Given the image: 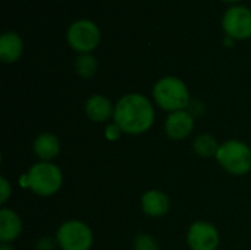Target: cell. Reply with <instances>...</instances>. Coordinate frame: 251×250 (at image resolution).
<instances>
[{
	"label": "cell",
	"mask_w": 251,
	"mask_h": 250,
	"mask_svg": "<svg viewBox=\"0 0 251 250\" xmlns=\"http://www.w3.org/2000/svg\"><path fill=\"white\" fill-rule=\"evenodd\" d=\"M156 111L153 102L141 93L124 94L115 103L113 119L124 134L141 136L153 127Z\"/></svg>",
	"instance_id": "1"
},
{
	"label": "cell",
	"mask_w": 251,
	"mask_h": 250,
	"mask_svg": "<svg viewBox=\"0 0 251 250\" xmlns=\"http://www.w3.org/2000/svg\"><path fill=\"white\" fill-rule=\"evenodd\" d=\"M19 186L40 197L54 196L63 186V172L54 162L38 161L19 177Z\"/></svg>",
	"instance_id": "2"
},
{
	"label": "cell",
	"mask_w": 251,
	"mask_h": 250,
	"mask_svg": "<svg viewBox=\"0 0 251 250\" xmlns=\"http://www.w3.org/2000/svg\"><path fill=\"white\" fill-rule=\"evenodd\" d=\"M151 96L154 105L168 113L185 111L191 105V94L188 85L181 78L174 75L159 78L153 85Z\"/></svg>",
	"instance_id": "3"
},
{
	"label": "cell",
	"mask_w": 251,
	"mask_h": 250,
	"mask_svg": "<svg viewBox=\"0 0 251 250\" xmlns=\"http://www.w3.org/2000/svg\"><path fill=\"white\" fill-rule=\"evenodd\" d=\"M215 161L225 172L231 175H246L251 171V147L238 139L225 140L219 144Z\"/></svg>",
	"instance_id": "4"
},
{
	"label": "cell",
	"mask_w": 251,
	"mask_h": 250,
	"mask_svg": "<svg viewBox=\"0 0 251 250\" xmlns=\"http://www.w3.org/2000/svg\"><path fill=\"white\" fill-rule=\"evenodd\" d=\"M54 239L60 250H90L94 243V233L84 221L68 220L59 225Z\"/></svg>",
	"instance_id": "5"
},
{
	"label": "cell",
	"mask_w": 251,
	"mask_h": 250,
	"mask_svg": "<svg viewBox=\"0 0 251 250\" xmlns=\"http://www.w3.org/2000/svg\"><path fill=\"white\" fill-rule=\"evenodd\" d=\"M100 28L91 19H76L74 21L66 31V41L69 47L75 52L91 53L100 44Z\"/></svg>",
	"instance_id": "6"
},
{
	"label": "cell",
	"mask_w": 251,
	"mask_h": 250,
	"mask_svg": "<svg viewBox=\"0 0 251 250\" xmlns=\"http://www.w3.org/2000/svg\"><path fill=\"white\" fill-rule=\"evenodd\" d=\"M222 28L226 37L235 40H247L251 37V10L247 6L234 4L228 7L222 16Z\"/></svg>",
	"instance_id": "7"
},
{
	"label": "cell",
	"mask_w": 251,
	"mask_h": 250,
	"mask_svg": "<svg viewBox=\"0 0 251 250\" xmlns=\"http://www.w3.org/2000/svg\"><path fill=\"white\" fill-rule=\"evenodd\" d=\"M187 245L190 250H218L221 245L219 230L209 221H194L187 231Z\"/></svg>",
	"instance_id": "8"
},
{
	"label": "cell",
	"mask_w": 251,
	"mask_h": 250,
	"mask_svg": "<svg viewBox=\"0 0 251 250\" xmlns=\"http://www.w3.org/2000/svg\"><path fill=\"white\" fill-rule=\"evenodd\" d=\"M194 127H196V118L188 109L168 113L163 125L165 134L174 141L185 140L194 131Z\"/></svg>",
	"instance_id": "9"
},
{
	"label": "cell",
	"mask_w": 251,
	"mask_h": 250,
	"mask_svg": "<svg viewBox=\"0 0 251 250\" xmlns=\"http://www.w3.org/2000/svg\"><path fill=\"white\" fill-rule=\"evenodd\" d=\"M140 203H141V211L150 218H162L171 209L169 196L159 189L146 190L141 194Z\"/></svg>",
	"instance_id": "10"
},
{
	"label": "cell",
	"mask_w": 251,
	"mask_h": 250,
	"mask_svg": "<svg viewBox=\"0 0 251 250\" xmlns=\"http://www.w3.org/2000/svg\"><path fill=\"white\" fill-rule=\"evenodd\" d=\"M84 111L87 118L96 124H104L113 119L115 105L110 102L109 97L103 94H93L85 100Z\"/></svg>",
	"instance_id": "11"
},
{
	"label": "cell",
	"mask_w": 251,
	"mask_h": 250,
	"mask_svg": "<svg viewBox=\"0 0 251 250\" xmlns=\"http://www.w3.org/2000/svg\"><path fill=\"white\" fill-rule=\"evenodd\" d=\"M60 149L59 137L50 131L40 133L32 141V152L43 162H53L60 155Z\"/></svg>",
	"instance_id": "12"
},
{
	"label": "cell",
	"mask_w": 251,
	"mask_h": 250,
	"mask_svg": "<svg viewBox=\"0 0 251 250\" xmlns=\"http://www.w3.org/2000/svg\"><path fill=\"white\" fill-rule=\"evenodd\" d=\"M24 230L21 217L10 208H0V243H13Z\"/></svg>",
	"instance_id": "13"
},
{
	"label": "cell",
	"mask_w": 251,
	"mask_h": 250,
	"mask_svg": "<svg viewBox=\"0 0 251 250\" xmlns=\"http://www.w3.org/2000/svg\"><path fill=\"white\" fill-rule=\"evenodd\" d=\"M24 53V40L15 31H6L0 35V59L3 63H15Z\"/></svg>",
	"instance_id": "14"
},
{
	"label": "cell",
	"mask_w": 251,
	"mask_h": 250,
	"mask_svg": "<svg viewBox=\"0 0 251 250\" xmlns=\"http://www.w3.org/2000/svg\"><path fill=\"white\" fill-rule=\"evenodd\" d=\"M219 141L209 133L199 134L193 141V150L200 158H215L219 149Z\"/></svg>",
	"instance_id": "15"
},
{
	"label": "cell",
	"mask_w": 251,
	"mask_h": 250,
	"mask_svg": "<svg viewBox=\"0 0 251 250\" xmlns=\"http://www.w3.org/2000/svg\"><path fill=\"white\" fill-rule=\"evenodd\" d=\"M99 62L91 53H81L75 59V72L81 78H91L97 72Z\"/></svg>",
	"instance_id": "16"
},
{
	"label": "cell",
	"mask_w": 251,
	"mask_h": 250,
	"mask_svg": "<svg viewBox=\"0 0 251 250\" xmlns=\"http://www.w3.org/2000/svg\"><path fill=\"white\" fill-rule=\"evenodd\" d=\"M134 250H160L159 242L149 233H140L134 239Z\"/></svg>",
	"instance_id": "17"
},
{
	"label": "cell",
	"mask_w": 251,
	"mask_h": 250,
	"mask_svg": "<svg viewBox=\"0 0 251 250\" xmlns=\"http://www.w3.org/2000/svg\"><path fill=\"white\" fill-rule=\"evenodd\" d=\"M34 248L35 250H56V248H59V246H57L56 239H53L50 236H43L35 242Z\"/></svg>",
	"instance_id": "18"
},
{
	"label": "cell",
	"mask_w": 251,
	"mask_h": 250,
	"mask_svg": "<svg viewBox=\"0 0 251 250\" xmlns=\"http://www.w3.org/2000/svg\"><path fill=\"white\" fill-rule=\"evenodd\" d=\"M122 134H124L122 130H121L115 122H109V124L106 125V130H104V137H106V140H109V141H116V140L121 139Z\"/></svg>",
	"instance_id": "19"
},
{
	"label": "cell",
	"mask_w": 251,
	"mask_h": 250,
	"mask_svg": "<svg viewBox=\"0 0 251 250\" xmlns=\"http://www.w3.org/2000/svg\"><path fill=\"white\" fill-rule=\"evenodd\" d=\"M10 196H12V186L6 177H1L0 178V203L4 205Z\"/></svg>",
	"instance_id": "20"
},
{
	"label": "cell",
	"mask_w": 251,
	"mask_h": 250,
	"mask_svg": "<svg viewBox=\"0 0 251 250\" xmlns=\"http://www.w3.org/2000/svg\"><path fill=\"white\" fill-rule=\"evenodd\" d=\"M0 250H15L12 243H0Z\"/></svg>",
	"instance_id": "21"
},
{
	"label": "cell",
	"mask_w": 251,
	"mask_h": 250,
	"mask_svg": "<svg viewBox=\"0 0 251 250\" xmlns=\"http://www.w3.org/2000/svg\"><path fill=\"white\" fill-rule=\"evenodd\" d=\"M222 1H226V3H237V1H241V0H222Z\"/></svg>",
	"instance_id": "22"
}]
</instances>
